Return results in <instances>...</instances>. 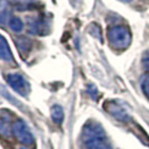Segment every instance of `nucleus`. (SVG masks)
I'll use <instances>...</instances> for the list:
<instances>
[{"mask_svg":"<svg viewBox=\"0 0 149 149\" xmlns=\"http://www.w3.org/2000/svg\"><path fill=\"white\" fill-rule=\"evenodd\" d=\"M19 149H29V148H27V147H20Z\"/></svg>","mask_w":149,"mask_h":149,"instance_id":"f3484780","label":"nucleus"},{"mask_svg":"<svg viewBox=\"0 0 149 149\" xmlns=\"http://www.w3.org/2000/svg\"><path fill=\"white\" fill-rule=\"evenodd\" d=\"M108 39L114 49L123 51L131 44V33L126 26H112L108 30Z\"/></svg>","mask_w":149,"mask_h":149,"instance_id":"f03ea898","label":"nucleus"},{"mask_svg":"<svg viewBox=\"0 0 149 149\" xmlns=\"http://www.w3.org/2000/svg\"><path fill=\"white\" fill-rule=\"evenodd\" d=\"M51 116H52V120L55 123L62 125V122L64 121V110H63V108L58 104L53 105L52 109H51Z\"/></svg>","mask_w":149,"mask_h":149,"instance_id":"1a4fd4ad","label":"nucleus"},{"mask_svg":"<svg viewBox=\"0 0 149 149\" xmlns=\"http://www.w3.org/2000/svg\"><path fill=\"white\" fill-rule=\"evenodd\" d=\"M0 56L1 58L6 62H14V56H13V53L9 48V45H8L6 38L3 36L0 37Z\"/></svg>","mask_w":149,"mask_h":149,"instance_id":"423d86ee","label":"nucleus"},{"mask_svg":"<svg viewBox=\"0 0 149 149\" xmlns=\"http://www.w3.org/2000/svg\"><path fill=\"white\" fill-rule=\"evenodd\" d=\"M17 46L19 47V49H20L22 53H27V52H29L30 46H31V42H30L28 38L20 37L17 39Z\"/></svg>","mask_w":149,"mask_h":149,"instance_id":"9b49d317","label":"nucleus"},{"mask_svg":"<svg viewBox=\"0 0 149 149\" xmlns=\"http://www.w3.org/2000/svg\"><path fill=\"white\" fill-rule=\"evenodd\" d=\"M142 90L143 92L149 97V77H146L142 82Z\"/></svg>","mask_w":149,"mask_h":149,"instance_id":"ddd939ff","label":"nucleus"},{"mask_svg":"<svg viewBox=\"0 0 149 149\" xmlns=\"http://www.w3.org/2000/svg\"><path fill=\"white\" fill-rule=\"evenodd\" d=\"M7 82L20 95L26 97V95H28V93L30 92V85L28 81L22 75L18 74V73H10V74H8Z\"/></svg>","mask_w":149,"mask_h":149,"instance_id":"20e7f679","label":"nucleus"},{"mask_svg":"<svg viewBox=\"0 0 149 149\" xmlns=\"http://www.w3.org/2000/svg\"><path fill=\"white\" fill-rule=\"evenodd\" d=\"M9 27H10V29L14 30L15 33H20L24 29V22H22V20L19 17L14 16L9 20Z\"/></svg>","mask_w":149,"mask_h":149,"instance_id":"9d476101","label":"nucleus"},{"mask_svg":"<svg viewBox=\"0 0 149 149\" xmlns=\"http://www.w3.org/2000/svg\"><path fill=\"white\" fill-rule=\"evenodd\" d=\"M13 134L16 137V139L22 145L29 146L34 143V136L24 120H17L13 125Z\"/></svg>","mask_w":149,"mask_h":149,"instance_id":"7ed1b4c3","label":"nucleus"},{"mask_svg":"<svg viewBox=\"0 0 149 149\" xmlns=\"http://www.w3.org/2000/svg\"><path fill=\"white\" fill-rule=\"evenodd\" d=\"M89 93H91V95L93 97V99H95V95H97V89H95V86H91V89H90V86H89Z\"/></svg>","mask_w":149,"mask_h":149,"instance_id":"2eb2a0df","label":"nucleus"},{"mask_svg":"<svg viewBox=\"0 0 149 149\" xmlns=\"http://www.w3.org/2000/svg\"><path fill=\"white\" fill-rule=\"evenodd\" d=\"M120 1H123V2H130L131 0H120Z\"/></svg>","mask_w":149,"mask_h":149,"instance_id":"dca6fc26","label":"nucleus"},{"mask_svg":"<svg viewBox=\"0 0 149 149\" xmlns=\"http://www.w3.org/2000/svg\"><path fill=\"white\" fill-rule=\"evenodd\" d=\"M8 10H9V3H8L7 0H0V19H1V24L6 22Z\"/></svg>","mask_w":149,"mask_h":149,"instance_id":"f8f14e48","label":"nucleus"},{"mask_svg":"<svg viewBox=\"0 0 149 149\" xmlns=\"http://www.w3.org/2000/svg\"><path fill=\"white\" fill-rule=\"evenodd\" d=\"M81 140L85 149H112L104 129L97 121H89L82 129Z\"/></svg>","mask_w":149,"mask_h":149,"instance_id":"f257e3e1","label":"nucleus"},{"mask_svg":"<svg viewBox=\"0 0 149 149\" xmlns=\"http://www.w3.org/2000/svg\"><path fill=\"white\" fill-rule=\"evenodd\" d=\"M0 132L6 138H9L13 134V126H10V118L7 117L3 111L0 120Z\"/></svg>","mask_w":149,"mask_h":149,"instance_id":"0eeeda50","label":"nucleus"},{"mask_svg":"<svg viewBox=\"0 0 149 149\" xmlns=\"http://www.w3.org/2000/svg\"><path fill=\"white\" fill-rule=\"evenodd\" d=\"M104 109L111 114L112 117H114L116 119L127 122L130 119V116L128 113L126 107L120 104L118 101H107L104 103Z\"/></svg>","mask_w":149,"mask_h":149,"instance_id":"39448f33","label":"nucleus"},{"mask_svg":"<svg viewBox=\"0 0 149 149\" xmlns=\"http://www.w3.org/2000/svg\"><path fill=\"white\" fill-rule=\"evenodd\" d=\"M46 27H47V24L45 22L44 19H35L33 22H30L29 30L33 34L44 35L46 34Z\"/></svg>","mask_w":149,"mask_h":149,"instance_id":"6e6552de","label":"nucleus"},{"mask_svg":"<svg viewBox=\"0 0 149 149\" xmlns=\"http://www.w3.org/2000/svg\"><path fill=\"white\" fill-rule=\"evenodd\" d=\"M142 65L145 66V68L149 70V54L148 53H146L145 56L142 57Z\"/></svg>","mask_w":149,"mask_h":149,"instance_id":"4468645a","label":"nucleus"}]
</instances>
